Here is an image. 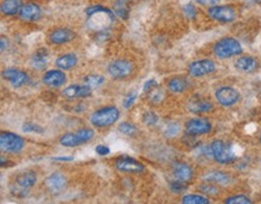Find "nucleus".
Masks as SVG:
<instances>
[{
  "mask_svg": "<svg viewBox=\"0 0 261 204\" xmlns=\"http://www.w3.org/2000/svg\"><path fill=\"white\" fill-rule=\"evenodd\" d=\"M119 116H121V112L116 106H105L92 113L91 122L97 129H105V127H110L116 124L118 121Z\"/></svg>",
  "mask_w": 261,
  "mask_h": 204,
  "instance_id": "f257e3e1",
  "label": "nucleus"
},
{
  "mask_svg": "<svg viewBox=\"0 0 261 204\" xmlns=\"http://www.w3.org/2000/svg\"><path fill=\"white\" fill-rule=\"evenodd\" d=\"M95 132L93 129L89 127H83V129L77 130L75 132H67L59 137V143L65 148H73V146H81L92 140L94 137Z\"/></svg>",
  "mask_w": 261,
  "mask_h": 204,
  "instance_id": "f03ea898",
  "label": "nucleus"
},
{
  "mask_svg": "<svg viewBox=\"0 0 261 204\" xmlns=\"http://www.w3.org/2000/svg\"><path fill=\"white\" fill-rule=\"evenodd\" d=\"M213 52L220 59H228L235 57L243 52L241 43L233 37H223L218 42H216Z\"/></svg>",
  "mask_w": 261,
  "mask_h": 204,
  "instance_id": "7ed1b4c3",
  "label": "nucleus"
},
{
  "mask_svg": "<svg viewBox=\"0 0 261 204\" xmlns=\"http://www.w3.org/2000/svg\"><path fill=\"white\" fill-rule=\"evenodd\" d=\"M209 154L218 163L222 165H229L232 163L237 157L232 151V148L224 141H213L209 146Z\"/></svg>",
  "mask_w": 261,
  "mask_h": 204,
  "instance_id": "20e7f679",
  "label": "nucleus"
},
{
  "mask_svg": "<svg viewBox=\"0 0 261 204\" xmlns=\"http://www.w3.org/2000/svg\"><path fill=\"white\" fill-rule=\"evenodd\" d=\"M37 175L36 173L33 171H26V172L21 173L17 176L12 186H11L10 191L11 194L16 197H26L28 195L29 190L36 184Z\"/></svg>",
  "mask_w": 261,
  "mask_h": 204,
  "instance_id": "39448f33",
  "label": "nucleus"
},
{
  "mask_svg": "<svg viewBox=\"0 0 261 204\" xmlns=\"http://www.w3.org/2000/svg\"><path fill=\"white\" fill-rule=\"evenodd\" d=\"M24 144H26L24 140L17 133L2 131L1 135H0V146H1V150L4 153H20L22 149L24 148Z\"/></svg>",
  "mask_w": 261,
  "mask_h": 204,
  "instance_id": "423d86ee",
  "label": "nucleus"
},
{
  "mask_svg": "<svg viewBox=\"0 0 261 204\" xmlns=\"http://www.w3.org/2000/svg\"><path fill=\"white\" fill-rule=\"evenodd\" d=\"M134 71V66L129 60L126 59H117L111 61L107 66V72L115 80H124L129 77Z\"/></svg>",
  "mask_w": 261,
  "mask_h": 204,
  "instance_id": "0eeeda50",
  "label": "nucleus"
},
{
  "mask_svg": "<svg viewBox=\"0 0 261 204\" xmlns=\"http://www.w3.org/2000/svg\"><path fill=\"white\" fill-rule=\"evenodd\" d=\"M207 13L212 20L219 23H230L236 18V11L228 5H214L209 7Z\"/></svg>",
  "mask_w": 261,
  "mask_h": 204,
  "instance_id": "6e6552de",
  "label": "nucleus"
},
{
  "mask_svg": "<svg viewBox=\"0 0 261 204\" xmlns=\"http://www.w3.org/2000/svg\"><path fill=\"white\" fill-rule=\"evenodd\" d=\"M216 99L224 107H231L236 105L241 99L240 92L231 87H220L216 90Z\"/></svg>",
  "mask_w": 261,
  "mask_h": 204,
  "instance_id": "1a4fd4ad",
  "label": "nucleus"
},
{
  "mask_svg": "<svg viewBox=\"0 0 261 204\" xmlns=\"http://www.w3.org/2000/svg\"><path fill=\"white\" fill-rule=\"evenodd\" d=\"M115 167L126 173H141L145 171V165L130 156H118L115 160Z\"/></svg>",
  "mask_w": 261,
  "mask_h": 204,
  "instance_id": "9d476101",
  "label": "nucleus"
},
{
  "mask_svg": "<svg viewBox=\"0 0 261 204\" xmlns=\"http://www.w3.org/2000/svg\"><path fill=\"white\" fill-rule=\"evenodd\" d=\"M216 71V64L209 59H201L190 62L188 66V72L193 77H203L209 73Z\"/></svg>",
  "mask_w": 261,
  "mask_h": 204,
  "instance_id": "9b49d317",
  "label": "nucleus"
},
{
  "mask_svg": "<svg viewBox=\"0 0 261 204\" xmlns=\"http://www.w3.org/2000/svg\"><path fill=\"white\" fill-rule=\"evenodd\" d=\"M212 130V124L206 118H193L186 122V131L189 136H201Z\"/></svg>",
  "mask_w": 261,
  "mask_h": 204,
  "instance_id": "f8f14e48",
  "label": "nucleus"
},
{
  "mask_svg": "<svg viewBox=\"0 0 261 204\" xmlns=\"http://www.w3.org/2000/svg\"><path fill=\"white\" fill-rule=\"evenodd\" d=\"M2 78L6 80L15 88L23 87L29 81L28 73L22 71V70L13 69V67H9V69H5L2 71Z\"/></svg>",
  "mask_w": 261,
  "mask_h": 204,
  "instance_id": "ddd939ff",
  "label": "nucleus"
},
{
  "mask_svg": "<svg viewBox=\"0 0 261 204\" xmlns=\"http://www.w3.org/2000/svg\"><path fill=\"white\" fill-rule=\"evenodd\" d=\"M45 184H46V187H47V190L51 192V194L57 195V194H61L62 191H64V189L66 187L67 180L63 173L53 172V173H51L47 178H46Z\"/></svg>",
  "mask_w": 261,
  "mask_h": 204,
  "instance_id": "4468645a",
  "label": "nucleus"
},
{
  "mask_svg": "<svg viewBox=\"0 0 261 204\" xmlns=\"http://www.w3.org/2000/svg\"><path fill=\"white\" fill-rule=\"evenodd\" d=\"M92 90L93 89L87 87L86 84H71V86L66 87L63 91H62V95L65 97V99H86V97H89L92 95Z\"/></svg>",
  "mask_w": 261,
  "mask_h": 204,
  "instance_id": "2eb2a0df",
  "label": "nucleus"
},
{
  "mask_svg": "<svg viewBox=\"0 0 261 204\" xmlns=\"http://www.w3.org/2000/svg\"><path fill=\"white\" fill-rule=\"evenodd\" d=\"M43 84H46L50 88H59L64 86L66 82V75L63 72V70H48L43 73L42 76Z\"/></svg>",
  "mask_w": 261,
  "mask_h": 204,
  "instance_id": "dca6fc26",
  "label": "nucleus"
},
{
  "mask_svg": "<svg viewBox=\"0 0 261 204\" xmlns=\"http://www.w3.org/2000/svg\"><path fill=\"white\" fill-rule=\"evenodd\" d=\"M172 174L175 180L181 181V183H189L194 176V171L189 165L184 162H176L172 167Z\"/></svg>",
  "mask_w": 261,
  "mask_h": 204,
  "instance_id": "f3484780",
  "label": "nucleus"
},
{
  "mask_svg": "<svg viewBox=\"0 0 261 204\" xmlns=\"http://www.w3.org/2000/svg\"><path fill=\"white\" fill-rule=\"evenodd\" d=\"M18 15L21 20L26 22H36L41 18V9L35 2H28L21 7Z\"/></svg>",
  "mask_w": 261,
  "mask_h": 204,
  "instance_id": "a211bd4d",
  "label": "nucleus"
},
{
  "mask_svg": "<svg viewBox=\"0 0 261 204\" xmlns=\"http://www.w3.org/2000/svg\"><path fill=\"white\" fill-rule=\"evenodd\" d=\"M76 37L75 31L70 30L67 28H58L53 30L48 36V41L52 45H64V43L70 42Z\"/></svg>",
  "mask_w": 261,
  "mask_h": 204,
  "instance_id": "6ab92c4d",
  "label": "nucleus"
},
{
  "mask_svg": "<svg viewBox=\"0 0 261 204\" xmlns=\"http://www.w3.org/2000/svg\"><path fill=\"white\" fill-rule=\"evenodd\" d=\"M235 67L242 72H253L257 70L258 61L251 56H243L235 61Z\"/></svg>",
  "mask_w": 261,
  "mask_h": 204,
  "instance_id": "aec40b11",
  "label": "nucleus"
},
{
  "mask_svg": "<svg viewBox=\"0 0 261 204\" xmlns=\"http://www.w3.org/2000/svg\"><path fill=\"white\" fill-rule=\"evenodd\" d=\"M77 56L73 53H66V54H62L61 57H58V58L56 59V66L58 67V69L63 70H70L72 69V67H75L76 65H77Z\"/></svg>",
  "mask_w": 261,
  "mask_h": 204,
  "instance_id": "412c9836",
  "label": "nucleus"
},
{
  "mask_svg": "<svg viewBox=\"0 0 261 204\" xmlns=\"http://www.w3.org/2000/svg\"><path fill=\"white\" fill-rule=\"evenodd\" d=\"M213 105L206 99H193L188 103V110L193 113H207L212 111Z\"/></svg>",
  "mask_w": 261,
  "mask_h": 204,
  "instance_id": "4be33fe9",
  "label": "nucleus"
},
{
  "mask_svg": "<svg viewBox=\"0 0 261 204\" xmlns=\"http://www.w3.org/2000/svg\"><path fill=\"white\" fill-rule=\"evenodd\" d=\"M48 60V53L45 48H40L33 54L32 57V66L36 70H43L47 65Z\"/></svg>",
  "mask_w": 261,
  "mask_h": 204,
  "instance_id": "5701e85b",
  "label": "nucleus"
},
{
  "mask_svg": "<svg viewBox=\"0 0 261 204\" xmlns=\"http://www.w3.org/2000/svg\"><path fill=\"white\" fill-rule=\"evenodd\" d=\"M203 180L214 185H225L230 181V175L228 173L214 171V172H209L208 174H206L203 176Z\"/></svg>",
  "mask_w": 261,
  "mask_h": 204,
  "instance_id": "b1692460",
  "label": "nucleus"
},
{
  "mask_svg": "<svg viewBox=\"0 0 261 204\" xmlns=\"http://www.w3.org/2000/svg\"><path fill=\"white\" fill-rule=\"evenodd\" d=\"M22 6H23L22 0H4L1 4V13L6 16H13L20 12Z\"/></svg>",
  "mask_w": 261,
  "mask_h": 204,
  "instance_id": "393cba45",
  "label": "nucleus"
},
{
  "mask_svg": "<svg viewBox=\"0 0 261 204\" xmlns=\"http://www.w3.org/2000/svg\"><path fill=\"white\" fill-rule=\"evenodd\" d=\"M167 88L171 92H175V94H179V92L186 91V89L188 88V82L182 77H176L172 80L168 81Z\"/></svg>",
  "mask_w": 261,
  "mask_h": 204,
  "instance_id": "a878e982",
  "label": "nucleus"
},
{
  "mask_svg": "<svg viewBox=\"0 0 261 204\" xmlns=\"http://www.w3.org/2000/svg\"><path fill=\"white\" fill-rule=\"evenodd\" d=\"M129 2L128 0H116L115 4H113V12L115 15L119 16L123 20H127L128 16H129Z\"/></svg>",
  "mask_w": 261,
  "mask_h": 204,
  "instance_id": "bb28decb",
  "label": "nucleus"
},
{
  "mask_svg": "<svg viewBox=\"0 0 261 204\" xmlns=\"http://www.w3.org/2000/svg\"><path fill=\"white\" fill-rule=\"evenodd\" d=\"M105 82V78L100 75H88L83 78V84H86L89 88L95 89L102 86Z\"/></svg>",
  "mask_w": 261,
  "mask_h": 204,
  "instance_id": "cd10ccee",
  "label": "nucleus"
},
{
  "mask_svg": "<svg viewBox=\"0 0 261 204\" xmlns=\"http://www.w3.org/2000/svg\"><path fill=\"white\" fill-rule=\"evenodd\" d=\"M182 203L184 204H208L211 201L202 195H186L182 198Z\"/></svg>",
  "mask_w": 261,
  "mask_h": 204,
  "instance_id": "c85d7f7f",
  "label": "nucleus"
},
{
  "mask_svg": "<svg viewBox=\"0 0 261 204\" xmlns=\"http://www.w3.org/2000/svg\"><path fill=\"white\" fill-rule=\"evenodd\" d=\"M148 97L151 102L160 103L163 101V99H164V91H163L162 88H158L157 86L148 91Z\"/></svg>",
  "mask_w": 261,
  "mask_h": 204,
  "instance_id": "c756f323",
  "label": "nucleus"
},
{
  "mask_svg": "<svg viewBox=\"0 0 261 204\" xmlns=\"http://www.w3.org/2000/svg\"><path fill=\"white\" fill-rule=\"evenodd\" d=\"M224 203L227 204H248L252 203L251 198L247 197L246 195H235V196H230L227 200L224 201Z\"/></svg>",
  "mask_w": 261,
  "mask_h": 204,
  "instance_id": "7c9ffc66",
  "label": "nucleus"
},
{
  "mask_svg": "<svg viewBox=\"0 0 261 204\" xmlns=\"http://www.w3.org/2000/svg\"><path fill=\"white\" fill-rule=\"evenodd\" d=\"M119 131L122 133H124V135L127 136H134L136 132H137V129H136V126L134 124H131V122H128V121H123L119 124L118 126Z\"/></svg>",
  "mask_w": 261,
  "mask_h": 204,
  "instance_id": "2f4dec72",
  "label": "nucleus"
},
{
  "mask_svg": "<svg viewBox=\"0 0 261 204\" xmlns=\"http://www.w3.org/2000/svg\"><path fill=\"white\" fill-rule=\"evenodd\" d=\"M142 119H143V122H145L147 126H154V125L158 122V120H159L157 114L154 112H151V111L143 114Z\"/></svg>",
  "mask_w": 261,
  "mask_h": 204,
  "instance_id": "473e14b6",
  "label": "nucleus"
},
{
  "mask_svg": "<svg viewBox=\"0 0 261 204\" xmlns=\"http://www.w3.org/2000/svg\"><path fill=\"white\" fill-rule=\"evenodd\" d=\"M200 190L203 192V194L208 195V196H214L219 192V190L217 189V186H214V185L212 183H208L206 185H201Z\"/></svg>",
  "mask_w": 261,
  "mask_h": 204,
  "instance_id": "72a5a7b5",
  "label": "nucleus"
},
{
  "mask_svg": "<svg viewBox=\"0 0 261 204\" xmlns=\"http://www.w3.org/2000/svg\"><path fill=\"white\" fill-rule=\"evenodd\" d=\"M136 97H137V92H136V91H130L129 94H128L127 96H126V99H124L123 107L126 108V110H128V108L131 107V106L134 105Z\"/></svg>",
  "mask_w": 261,
  "mask_h": 204,
  "instance_id": "f704fd0d",
  "label": "nucleus"
},
{
  "mask_svg": "<svg viewBox=\"0 0 261 204\" xmlns=\"http://www.w3.org/2000/svg\"><path fill=\"white\" fill-rule=\"evenodd\" d=\"M23 130L26 132H36V133H41L43 132V129L39 125L34 124V122H26L23 125Z\"/></svg>",
  "mask_w": 261,
  "mask_h": 204,
  "instance_id": "c9c22d12",
  "label": "nucleus"
},
{
  "mask_svg": "<svg viewBox=\"0 0 261 204\" xmlns=\"http://www.w3.org/2000/svg\"><path fill=\"white\" fill-rule=\"evenodd\" d=\"M183 12L189 20H193V18L196 17V9H195V6L193 4H187L183 7Z\"/></svg>",
  "mask_w": 261,
  "mask_h": 204,
  "instance_id": "e433bc0d",
  "label": "nucleus"
},
{
  "mask_svg": "<svg viewBox=\"0 0 261 204\" xmlns=\"http://www.w3.org/2000/svg\"><path fill=\"white\" fill-rule=\"evenodd\" d=\"M170 189L173 192H182L186 190V186H184V183H181L178 180H173L172 183H170Z\"/></svg>",
  "mask_w": 261,
  "mask_h": 204,
  "instance_id": "4c0bfd02",
  "label": "nucleus"
},
{
  "mask_svg": "<svg viewBox=\"0 0 261 204\" xmlns=\"http://www.w3.org/2000/svg\"><path fill=\"white\" fill-rule=\"evenodd\" d=\"M178 129H179L178 125H177V124H175V122H172V124H170V125H168V126H167L166 131H165V135H166L167 137H173V136L177 135Z\"/></svg>",
  "mask_w": 261,
  "mask_h": 204,
  "instance_id": "58836bf2",
  "label": "nucleus"
},
{
  "mask_svg": "<svg viewBox=\"0 0 261 204\" xmlns=\"http://www.w3.org/2000/svg\"><path fill=\"white\" fill-rule=\"evenodd\" d=\"M95 151H97V154L99 155V156H107V155L110 154V148L106 146H102V144H99V146H97V148H95Z\"/></svg>",
  "mask_w": 261,
  "mask_h": 204,
  "instance_id": "ea45409f",
  "label": "nucleus"
},
{
  "mask_svg": "<svg viewBox=\"0 0 261 204\" xmlns=\"http://www.w3.org/2000/svg\"><path fill=\"white\" fill-rule=\"evenodd\" d=\"M158 86V83L154 80H149V81H147L145 84H143V91L145 92H148L149 90H151V89H153L154 87H157Z\"/></svg>",
  "mask_w": 261,
  "mask_h": 204,
  "instance_id": "a19ab883",
  "label": "nucleus"
},
{
  "mask_svg": "<svg viewBox=\"0 0 261 204\" xmlns=\"http://www.w3.org/2000/svg\"><path fill=\"white\" fill-rule=\"evenodd\" d=\"M195 1L201 5H206V6H214V5L218 4L220 0H195Z\"/></svg>",
  "mask_w": 261,
  "mask_h": 204,
  "instance_id": "79ce46f5",
  "label": "nucleus"
},
{
  "mask_svg": "<svg viewBox=\"0 0 261 204\" xmlns=\"http://www.w3.org/2000/svg\"><path fill=\"white\" fill-rule=\"evenodd\" d=\"M54 160H58V161H71L72 157L67 156V157H54Z\"/></svg>",
  "mask_w": 261,
  "mask_h": 204,
  "instance_id": "37998d69",
  "label": "nucleus"
},
{
  "mask_svg": "<svg viewBox=\"0 0 261 204\" xmlns=\"http://www.w3.org/2000/svg\"><path fill=\"white\" fill-rule=\"evenodd\" d=\"M247 2H253V4H261V0H246Z\"/></svg>",
  "mask_w": 261,
  "mask_h": 204,
  "instance_id": "c03bdc74",
  "label": "nucleus"
},
{
  "mask_svg": "<svg viewBox=\"0 0 261 204\" xmlns=\"http://www.w3.org/2000/svg\"><path fill=\"white\" fill-rule=\"evenodd\" d=\"M260 142H261V135H260Z\"/></svg>",
  "mask_w": 261,
  "mask_h": 204,
  "instance_id": "a18cd8bd",
  "label": "nucleus"
}]
</instances>
